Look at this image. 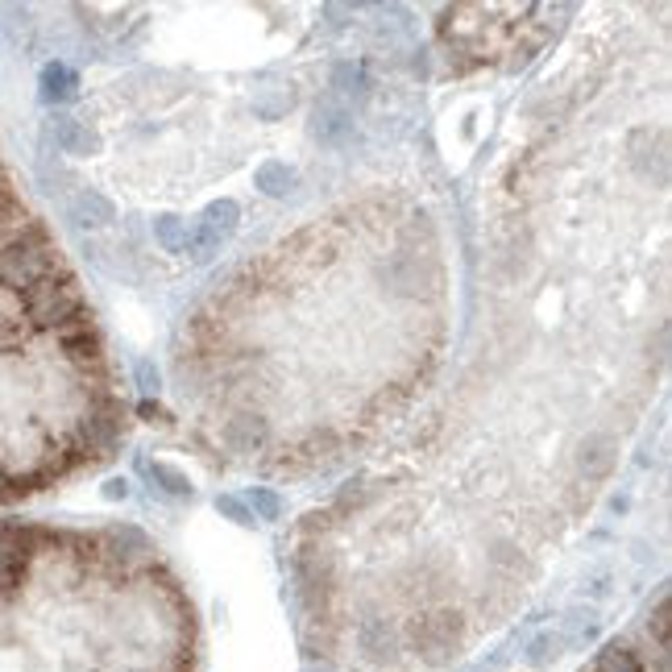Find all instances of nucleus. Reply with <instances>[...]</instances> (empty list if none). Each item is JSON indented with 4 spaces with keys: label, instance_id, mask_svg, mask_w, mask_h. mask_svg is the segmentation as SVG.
<instances>
[{
    "label": "nucleus",
    "instance_id": "obj_1",
    "mask_svg": "<svg viewBox=\"0 0 672 672\" xmlns=\"http://www.w3.org/2000/svg\"><path fill=\"white\" fill-rule=\"evenodd\" d=\"M117 527L0 523V672H191V606Z\"/></svg>",
    "mask_w": 672,
    "mask_h": 672
},
{
    "label": "nucleus",
    "instance_id": "obj_2",
    "mask_svg": "<svg viewBox=\"0 0 672 672\" xmlns=\"http://www.w3.org/2000/svg\"><path fill=\"white\" fill-rule=\"evenodd\" d=\"M38 229L42 220L25 208L0 158V254ZM34 299H17L0 283V469L13 498L38 494L88 461L75 432L104 399L96 386L75 382L59 349L34 332Z\"/></svg>",
    "mask_w": 672,
    "mask_h": 672
},
{
    "label": "nucleus",
    "instance_id": "obj_3",
    "mask_svg": "<svg viewBox=\"0 0 672 672\" xmlns=\"http://www.w3.org/2000/svg\"><path fill=\"white\" fill-rule=\"evenodd\" d=\"M648 639L652 643L668 639V598L656 602V614L648 619ZM648 648H639V643H631V639H614L594 656L590 672H668V643H660L656 656H648Z\"/></svg>",
    "mask_w": 672,
    "mask_h": 672
},
{
    "label": "nucleus",
    "instance_id": "obj_4",
    "mask_svg": "<svg viewBox=\"0 0 672 672\" xmlns=\"http://www.w3.org/2000/svg\"><path fill=\"white\" fill-rule=\"evenodd\" d=\"M237 220H241V208L233 200H216L204 208V216L187 229V254L195 258H212L216 249L237 233Z\"/></svg>",
    "mask_w": 672,
    "mask_h": 672
},
{
    "label": "nucleus",
    "instance_id": "obj_5",
    "mask_svg": "<svg viewBox=\"0 0 672 672\" xmlns=\"http://www.w3.org/2000/svg\"><path fill=\"white\" fill-rule=\"evenodd\" d=\"M353 133V112L341 104V100H320L316 104V137L324 146H341L345 137Z\"/></svg>",
    "mask_w": 672,
    "mask_h": 672
},
{
    "label": "nucleus",
    "instance_id": "obj_6",
    "mask_svg": "<svg viewBox=\"0 0 672 672\" xmlns=\"http://www.w3.org/2000/svg\"><path fill=\"white\" fill-rule=\"evenodd\" d=\"M224 440H229L233 453H258L266 444V419L258 415H237L224 424Z\"/></svg>",
    "mask_w": 672,
    "mask_h": 672
},
{
    "label": "nucleus",
    "instance_id": "obj_7",
    "mask_svg": "<svg viewBox=\"0 0 672 672\" xmlns=\"http://www.w3.org/2000/svg\"><path fill=\"white\" fill-rule=\"evenodd\" d=\"M614 461H619V444H614L610 436H594L581 444V469L585 478H606V473L614 469Z\"/></svg>",
    "mask_w": 672,
    "mask_h": 672
},
{
    "label": "nucleus",
    "instance_id": "obj_8",
    "mask_svg": "<svg viewBox=\"0 0 672 672\" xmlns=\"http://www.w3.org/2000/svg\"><path fill=\"white\" fill-rule=\"evenodd\" d=\"M254 187H262L266 195H287L295 187V171L287 162H262L254 171Z\"/></svg>",
    "mask_w": 672,
    "mask_h": 672
},
{
    "label": "nucleus",
    "instance_id": "obj_9",
    "mask_svg": "<svg viewBox=\"0 0 672 672\" xmlns=\"http://www.w3.org/2000/svg\"><path fill=\"white\" fill-rule=\"evenodd\" d=\"M142 473H146L150 482H158V490H162V494H171V498H191V482L183 478L179 469L158 465V461H142Z\"/></svg>",
    "mask_w": 672,
    "mask_h": 672
},
{
    "label": "nucleus",
    "instance_id": "obj_10",
    "mask_svg": "<svg viewBox=\"0 0 672 672\" xmlns=\"http://www.w3.org/2000/svg\"><path fill=\"white\" fill-rule=\"evenodd\" d=\"M154 237L166 254H187V224L179 216H158L154 220Z\"/></svg>",
    "mask_w": 672,
    "mask_h": 672
},
{
    "label": "nucleus",
    "instance_id": "obj_11",
    "mask_svg": "<svg viewBox=\"0 0 672 672\" xmlns=\"http://www.w3.org/2000/svg\"><path fill=\"white\" fill-rule=\"evenodd\" d=\"M75 216H79V224H108L112 220V204L104 200L100 191H79L75 195Z\"/></svg>",
    "mask_w": 672,
    "mask_h": 672
},
{
    "label": "nucleus",
    "instance_id": "obj_12",
    "mask_svg": "<svg viewBox=\"0 0 672 672\" xmlns=\"http://www.w3.org/2000/svg\"><path fill=\"white\" fill-rule=\"evenodd\" d=\"M245 507H249V515H254V519H278L283 502H278V494H270V490H254Z\"/></svg>",
    "mask_w": 672,
    "mask_h": 672
},
{
    "label": "nucleus",
    "instance_id": "obj_13",
    "mask_svg": "<svg viewBox=\"0 0 672 672\" xmlns=\"http://www.w3.org/2000/svg\"><path fill=\"white\" fill-rule=\"evenodd\" d=\"M59 133H63V146H67V150H75V154L92 150V133H88V129H79L71 117H63V121H59Z\"/></svg>",
    "mask_w": 672,
    "mask_h": 672
},
{
    "label": "nucleus",
    "instance_id": "obj_14",
    "mask_svg": "<svg viewBox=\"0 0 672 672\" xmlns=\"http://www.w3.org/2000/svg\"><path fill=\"white\" fill-rule=\"evenodd\" d=\"M216 511H220V515H229L233 523H254V515H249V507H245L241 498H233V494L216 498Z\"/></svg>",
    "mask_w": 672,
    "mask_h": 672
},
{
    "label": "nucleus",
    "instance_id": "obj_15",
    "mask_svg": "<svg viewBox=\"0 0 672 672\" xmlns=\"http://www.w3.org/2000/svg\"><path fill=\"white\" fill-rule=\"evenodd\" d=\"M287 108H291V100H287V96H278V92H274V96L254 100V112H258V117H266V121H270V117H283Z\"/></svg>",
    "mask_w": 672,
    "mask_h": 672
},
{
    "label": "nucleus",
    "instance_id": "obj_16",
    "mask_svg": "<svg viewBox=\"0 0 672 672\" xmlns=\"http://www.w3.org/2000/svg\"><path fill=\"white\" fill-rule=\"evenodd\" d=\"M71 71H63V67H54V71H46V92L50 96H67L71 92Z\"/></svg>",
    "mask_w": 672,
    "mask_h": 672
},
{
    "label": "nucleus",
    "instance_id": "obj_17",
    "mask_svg": "<svg viewBox=\"0 0 672 672\" xmlns=\"http://www.w3.org/2000/svg\"><path fill=\"white\" fill-rule=\"evenodd\" d=\"M142 382H146V390H150V386H158V370H150V366H142Z\"/></svg>",
    "mask_w": 672,
    "mask_h": 672
}]
</instances>
